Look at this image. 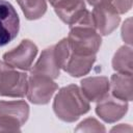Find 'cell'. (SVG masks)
<instances>
[{
  "label": "cell",
  "mask_w": 133,
  "mask_h": 133,
  "mask_svg": "<svg viewBox=\"0 0 133 133\" xmlns=\"http://www.w3.org/2000/svg\"><path fill=\"white\" fill-rule=\"evenodd\" d=\"M66 38L74 53L81 55L97 54L101 47L102 38L94 25L91 12L87 10L75 24L70 26Z\"/></svg>",
  "instance_id": "6da1fadb"
},
{
  "label": "cell",
  "mask_w": 133,
  "mask_h": 133,
  "mask_svg": "<svg viewBox=\"0 0 133 133\" xmlns=\"http://www.w3.org/2000/svg\"><path fill=\"white\" fill-rule=\"evenodd\" d=\"M89 109V101L76 84H70L60 88L54 98V113L59 119L66 123L77 121L81 115L87 113Z\"/></svg>",
  "instance_id": "7a4b0ae2"
},
{
  "label": "cell",
  "mask_w": 133,
  "mask_h": 133,
  "mask_svg": "<svg viewBox=\"0 0 133 133\" xmlns=\"http://www.w3.org/2000/svg\"><path fill=\"white\" fill-rule=\"evenodd\" d=\"M28 116L29 106L25 101H0V132H20Z\"/></svg>",
  "instance_id": "3957f363"
},
{
  "label": "cell",
  "mask_w": 133,
  "mask_h": 133,
  "mask_svg": "<svg viewBox=\"0 0 133 133\" xmlns=\"http://www.w3.org/2000/svg\"><path fill=\"white\" fill-rule=\"evenodd\" d=\"M28 76L4 62L0 74V96L9 98H23L27 94Z\"/></svg>",
  "instance_id": "277c9868"
},
{
  "label": "cell",
  "mask_w": 133,
  "mask_h": 133,
  "mask_svg": "<svg viewBox=\"0 0 133 133\" xmlns=\"http://www.w3.org/2000/svg\"><path fill=\"white\" fill-rule=\"evenodd\" d=\"M58 89V85L52 78L39 75L31 74L28 77L27 99L36 105H45L50 102L55 91Z\"/></svg>",
  "instance_id": "5b68a950"
},
{
  "label": "cell",
  "mask_w": 133,
  "mask_h": 133,
  "mask_svg": "<svg viewBox=\"0 0 133 133\" xmlns=\"http://www.w3.org/2000/svg\"><path fill=\"white\" fill-rule=\"evenodd\" d=\"M36 45L30 39H23L16 48L3 54V61L9 66L23 72L30 71L37 54Z\"/></svg>",
  "instance_id": "8992f818"
},
{
  "label": "cell",
  "mask_w": 133,
  "mask_h": 133,
  "mask_svg": "<svg viewBox=\"0 0 133 133\" xmlns=\"http://www.w3.org/2000/svg\"><path fill=\"white\" fill-rule=\"evenodd\" d=\"M20 19L15 7L5 0H0V47L15 39L19 33Z\"/></svg>",
  "instance_id": "52a82bcc"
},
{
  "label": "cell",
  "mask_w": 133,
  "mask_h": 133,
  "mask_svg": "<svg viewBox=\"0 0 133 133\" xmlns=\"http://www.w3.org/2000/svg\"><path fill=\"white\" fill-rule=\"evenodd\" d=\"M91 18L100 35H108L112 33L121 22L118 12L111 4L95 6L91 12Z\"/></svg>",
  "instance_id": "ba28073f"
},
{
  "label": "cell",
  "mask_w": 133,
  "mask_h": 133,
  "mask_svg": "<svg viewBox=\"0 0 133 133\" xmlns=\"http://www.w3.org/2000/svg\"><path fill=\"white\" fill-rule=\"evenodd\" d=\"M97 103V115L108 124H112L119 121L123 116H125L129 107L127 101L119 100L109 94Z\"/></svg>",
  "instance_id": "9c48e42d"
},
{
  "label": "cell",
  "mask_w": 133,
  "mask_h": 133,
  "mask_svg": "<svg viewBox=\"0 0 133 133\" xmlns=\"http://www.w3.org/2000/svg\"><path fill=\"white\" fill-rule=\"evenodd\" d=\"M80 89L89 102H99L109 94L110 84L107 77L92 76L81 80Z\"/></svg>",
  "instance_id": "30bf717a"
},
{
  "label": "cell",
  "mask_w": 133,
  "mask_h": 133,
  "mask_svg": "<svg viewBox=\"0 0 133 133\" xmlns=\"http://www.w3.org/2000/svg\"><path fill=\"white\" fill-rule=\"evenodd\" d=\"M53 7L59 19L70 26L87 11L84 0H60Z\"/></svg>",
  "instance_id": "8fae6325"
},
{
  "label": "cell",
  "mask_w": 133,
  "mask_h": 133,
  "mask_svg": "<svg viewBox=\"0 0 133 133\" xmlns=\"http://www.w3.org/2000/svg\"><path fill=\"white\" fill-rule=\"evenodd\" d=\"M95 61L96 55H81L71 50L62 70L72 77H82L91 71Z\"/></svg>",
  "instance_id": "7c38bea8"
},
{
  "label": "cell",
  "mask_w": 133,
  "mask_h": 133,
  "mask_svg": "<svg viewBox=\"0 0 133 133\" xmlns=\"http://www.w3.org/2000/svg\"><path fill=\"white\" fill-rule=\"evenodd\" d=\"M30 73L45 75L52 79L58 78L60 74V68L58 66L56 59L54 57L53 46L48 47L45 50H43L37 61L33 64V66H31Z\"/></svg>",
  "instance_id": "4fadbf2b"
},
{
  "label": "cell",
  "mask_w": 133,
  "mask_h": 133,
  "mask_svg": "<svg viewBox=\"0 0 133 133\" xmlns=\"http://www.w3.org/2000/svg\"><path fill=\"white\" fill-rule=\"evenodd\" d=\"M111 95L119 100L130 102L133 99V89H132V75L115 73L111 76L110 81Z\"/></svg>",
  "instance_id": "5bb4252c"
},
{
  "label": "cell",
  "mask_w": 133,
  "mask_h": 133,
  "mask_svg": "<svg viewBox=\"0 0 133 133\" xmlns=\"http://www.w3.org/2000/svg\"><path fill=\"white\" fill-rule=\"evenodd\" d=\"M132 48L130 46H122L114 53L112 58V68L116 73L132 75Z\"/></svg>",
  "instance_id": "9a60e30c"
},
{
  "label": "cell",
  "mask_w": 133,
  "mask_h": 133,
  "mask_svg": "<svg viewBox=\"0 0 133 133\" xmlns=\"http://www.w3.org/2000/svg\"><path fill=\"white\" fill-rule=\"evenodd\" d=\"M17 2L28 20H37L47 11L46 0H17Z\"/></svg>",
  "instance_id": "2e32d148"
},
{
  "label": "cell",
  "mask_w": 133,
  "mask_h": 133,
  "mask_svg": "<svg viewBox=\"0 0 133 133\" xmlns=\"http://www.w3.org/2000/svg\"><path fill=\"white\" fill-rule=\"evenodd\" d=\"M76 132H105V127L96 118L88 117L82 121L77 128L75 129Z\"/></svg>",
  "instance_id": "e0dca14e"
},
{
  "label": "cell",
  "mask_w": 133,
  "mask_h": 133,
  "mask_svg": "<svg viewBox=\"0 0 133 133\" xmlns=\"http://www.w3.org/2000/svg\"><path fill=\"white\" fill-rule=\"evenodd\" d=\"M122 38L127 45H129V46L132 45V19L131 18L127 19L123 24Z\"/></svg>",
  "instance_id": "ac0fdd59"
},
{
  "label": "cell",
  "mask_w": 133,
  "mask_h": 133,
  "mask_svg": "<svg viewBox=\"0 0 133 133\" xmlns=\"http://www.w3.org/2000/svg\"><path fill=\"white\" fill-rule=\"evenodd\" d=\"M132 1L133 0H111V5L118 12V15H123L131 9Z\"/></svg>",
  "instance_id": "d6986e66"
},
{
  "label": "cell",
  "mask_w": 133,
  "mask_h": 133,
  "mask_svg": "<svg viewBox=\"0 0 133 133\" xmlns=\"http://www.w3.org/2000/svg\"><path fill=\"white\" fill-rule=\"evenodd\" d=\"M131 131H132L131 126H129L127 124H121L111 129V132H131Z\"/></svg>",
  "instance_id": "ffe728a7"
},
{
  "label": "cell",
  "mask_w": 133,
  "mask_h": 133,
  "mask_svg": "<svg viewBox=\"0 0 133 133\" xmlns=\"http://www.w3.org/2000/svg\"><path fill=\"white\" fill-rule=\"evenodd\" d=\"M89 5L91 6H98V5H104V4H111V0H86Z\"/></svg>",
  "instance_id": "44dd1931"
},
{
  "label": "cell",
  "mask_w": 133,
  "mask_h": 133,
  "mask_svg": "<svg viewBox=\"0 0 133 133\" xmlns=\"http://www.w3.org/2000/svg\"><path fill=\"white\" fill-rule=\"evenodd\" d=\"M59 1H60V0H49L50 4H51L52 6H54V5H55V4L57 3V2H59Z\"/></svg>",
  "instance_id": "7402d4cb"
},
{
  "label": "cell",
  "mask_w": 133,
  "mask_h": 133,
  "mask_svg": "<svg viewBox=\"0 0 133 133\" xmlns=\"http://www.w3.org/2000/svg\"><path fill=\"white\" fill-rule=\"evenodd\" d=\"M3 66H4V61H0V74L3 70Z\"/></svg>",
  "instance_id": "603a6c76"
}]
</instances>
